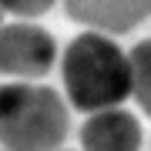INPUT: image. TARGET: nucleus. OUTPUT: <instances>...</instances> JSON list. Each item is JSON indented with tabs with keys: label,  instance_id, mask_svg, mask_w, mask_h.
Segmentation results:
<instances>
[{
	"label": "nucleus",
	"instance_id": "nucleus-2",
	"mask_svg": "<svg viewBox=\"0 0 151 151\" xmlns=\"http://www.w3.org/2000/svg\"><path fill=\"white\" fill-rule=\"evenodd\" d=\"M67 104L54 87L14 81L0 87L4 151H54L67 138Z\"/></svg>",
	"mask_w": 151,
	"mask_h": 151
},
{
	"label": "nucleus",
	"instance_id": "nucleus-5",
	"mask_svg": "<svg viewBox=\"0 0 151 151\" xmlns=\"http://www.w3.org/2000/svg\"><path fill=\"white\" fill-rule=\"evenodd\" d=\"M81 148L84 151H141V124L121 104L91 111V118L81 124Z\"/></svg>",
	"mask_w": 151,
	"mask_h": 151
},
{
	"label": "nucleus",
	"instance_id": "nucleus-4",
	"mask_svg": "<svg viewBox=\"0 0 151 151\" xmlns=\"http://www.w3.org/2000/svg\"><path fill=\"white\" fill-rule=\"evenodd\" d=\"M64 10L97 34H128L151 17V0H64Z\"/></svg>",
	"mask_w": 151,
	"mask_h": 151
},
{
	"label": "nucleus",
	"instance_id": "nucleus-1",
	"mask_svg": "<svg viewBox=\"0 0 151 151\" xmlns=\"http://www.w3.org/2000/svg\"><path fill=\"white\" fill-rule=\"evenodd\" d=\"M64 91L74 111H104L131 97V60L111 37L87 30L74 37L60 60Z\"/></svg>",
	"mask_w": 151,
	"mask_h": 151
},
{
	"label": "nucleus",
	"instance_id": "nucleus-3",
	"mask_svg": "<svg viewBox=\"0 0 151 151\" xmlns=\"http://www.w3.org/2000/svg\"><path fill=\"white\" fill-rule=\"evenodd\" d=\"M57 60V44L37 24L0 27V74L17 81H37Z\"/></svg>",
	"mask_w": 151,
	"mask_h": 151
},
{
	"label": "nucleus",
	"instance_id": "nucleus-7",
	"mask_svg": "<svg viewBox=\"0 0 151 151\" xmlns=\"http://www.w3.org/2000/svg\"><path fill=\"white\" fill-rule=\"evenodd\" d=\"M50 7H54V0H0V10H4V14L24 17V20H30V17H40V14H47Z\"/></svg>",
	"mask_w": 151,
	"mask_h": 151
},
{
	"label": "nucleus",
	"instance_id": "nucleus-8",
	"mask_svg": "<svg viewBox=\"0 0 151 151\" xmlns=\"http://www.w3.org/2000/svg\"><path fill=\"white\" fill-rule=\"evenodd\" d=\"M0 20H4V10H0Z\"/></svg>",
	"mask_w": 151,
	"mask_h": 151
},
{
	"label": "nucleus",
	"instance_id": "nucleus-6",
	"mask_svg": "<svg viewBox=\"0 0 151 151\" xmlns=\"http://www.w3.org/2000/svg\"><path fill=\"white\" fill-rule=\"evenodd\" d=\"M128 60H131V97L151 118V37L134 44Z\"/></svg>",
	"mask_w": 151,
	"mask_h": 151
},
{
	"label": "nucleus",
	"instance_id": "nucleus-9",
	"mask_svg": "<svg viewBox=\"0 0 151 151\" xmlns=\"http://www.w3.org/2000/svg\"><path fill=\"white\" fill-rule=\"evenodd\" d=\"M54 151H64V148H54Z\"/></svg>",
	"mask_w": 151,
	"mask_h": 151
}]
</instances>
